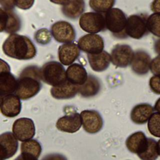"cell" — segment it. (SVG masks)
I'll use <instances>...</instances> for the list:
<instances>
[{
	"mask_svg": "<svg viewBox=\"0 0 160 160\" xmlns=\"http://www.w3.org/2000/svg\"><path fill=\"white\" fill-rule=\"evenodd\" d=\"M2 49L8 57L18 60H29L34 58L37 52L36 46L27 36L11 34L4 41Z\"/></svg>",
	"mask_w": 160,
	"mask_h": 160,
	"instance_id": "cell-1",
	"label": "cell"
},
{
	"mask_svg": "<svg viewBox=\"0 0 160 160\" xmlns=\"http://www.w3.org/2000/svg\"><path fill=\"white\" fill-rule=\"evenodd\" d=\"M15 94L20 99L27 100L36 96L42 87L41 69L37 66H28L21 72Z\"/></svg>",
	"mask_w": 160,
	"mask_h": 160,
	"instance_id": "cell-2",
	"label": "cell"
},
{
	"mask_svg": "<svg viewBox=\"0 0 160 160\" xmlns=\"http://www.w3.org/2000/svg\"><path fill=\"white\" fill-rule=\"evenodd\" d=\"M41 72L42 81L52 87L61 85L68 80L66 71L59 62L51 61L46 62L41 68Z\"/></svg>",
	"mask_w": 160,
	"mask_h": 160,
	"instance_id": "cell-3",
	"label": "cell"
},
{
	"mask_svg": "<svg viewBox=\"0 0 160 160\" xmlns=\"http://www.w3.org/2000/svg\"><path fill=\"white\" fill-rule=\"evenodd\" d=\"M127 18L124 12L119 8H112L105 14L106 28L115 37L125 38Z\"/></svg>",
	"mask_w": 160,
	"mask_h": 160,
	"instance_id": "cell-4",
	"label": "cell"
},
{
	"mask_svg": "<svg viewBox=\"0 0 160 160\" xmlns=\"http://www.w3.org/2000/svg\"><path fill=\"white\" fill-rule=\"evenodd\" d=\"M79 24L84 31L89 34H96L105 29V16L96 12H85L80 16Z\"/></svg>",
	"mask_w": 160,
	"mask_h": 160,
	"instance_id": "cell-5",
	"label": "cell"
},
{
	"mask_svg": "<svg viewBox=\"0 0 160 160\" xmlns=\"http://www.w3.org/2000/svg\"><path fill=\"white\" fill-rule=\"evenodd\" d=\"M147 19L144 14H132L127 18L126 33L128 36L139 39L148 31Z\"/></svg>",
	"mask_w": 160,
	"mask_h": 160,
	"instance_id": "cell-6",
	"label": "cell"
},
{
	"mask_svg": "<svg viewBox=\"0 0 160 160\" xmlns=\"http://www.w3.org/2000/svg\"><path fill=\"white\" fill-rule=\"evenodd\" d=\"M12 131L18 140L24 142L32 139L36 133V128L31 118H21L14 122Z\"/></svg>",
	"mask_w": 160,
	"mask_h": 160,
	"instance_id": "cell-7",
	"label": "cell"
},
{
	"mask_svg": "<svg viewBox=\"0 0 160 160\" xmlns=\"http://www.w3.org/2000/svg\"><path fill=\"white\" fill-rule=\"evenodd\" d=\"M51 32L54 39L61 43H71L76 39V31L69 22L59 21L54 23L51 28Z\"/></svg>",
	"mask_w": 160,
	"mask_h": 160,
	"instance_id": "cell-8",
	"label": "cell"
},
{
	"mask_svg": "<svg viewBox=\"0 0 160 160\" xmlns=\"http://www.w3.org/2000/svg\"><path fill=\"white\" fill-rule=\"evenodd\" d=\"M18 80L10 71L9 64L1 59L0 68V94L1 96L16 92Z\"/></svg>",
	"mask_w": 160,
	"mask_h": 160,
	"instance_id": "cell-9",
	"label": "cell"
},
{
	"mask_svg": "<svg viewBox=\"0 0 160 160\" xmlns=\"http://www.w3.org/2000/svg\"><path fill=\"white\" fill-rule=\"evenodd\" d=\"M134 54V52L130 46L118 44L111 50V62L116 67L126 68L131 65Z\"/></svg>",
	"mask_w": 160,
	"mask_h": 160,
	"instance_id": "cell-10",
	"label": "cell"
},
{
	"mask_svg": "<svg viewBox=\"0 0 160 160\" xmlns=\"http://www.w3.org/2000/svg\"><path fill=\"white\" fill-rule=\"evenodd\" d=\"M1 32H6L10 34L18 31L21 27L19 17L12 9L0 8Z\"/></svg>",
	"mask_w": 160,
	"mask_h": 160,
	"instance_id": "cell-11",
	"label": "cell"
},
{
	"mask_svg": "<svg viewBox=\"0 0 160 160\" xmlns=\"http://www.w3.org/2000/svg\"><path fill=\"white\" fill-rule=\"evenodd\" d=\"M84 130L89 134L100 131L103 126V119L100 113L93 109L83 110L80 113Z\"/></svg>",
	"mask_w": 160,
	"mask_h": 160,
	"instance_id": "cell-12",
	"label": "cell"
},
{
	"mask_svg": "<svg viewBox=\"0 0 160 160\" xmlns=\"http://www.w3.org/2000/svg\"><path fill=\"white\" fill-rule=\"evenodd\" d=\"M80 50L88 54H98L103 51L104 43L102 38L97 34H87L78 41Z\"/></svg>",
	"mask_w": 160,
	"mask_h": 160,
	"instance_id": "cell-13",
	"label": "cell"
},
{
	"mask_svg": "<svg viewBox=\"0 0 160 160\" xmlns=\"http://www.w3.org/2000/svg\"><path fill=\"white\" fill-rule=\"evenodd\" d=\"M21 101L14 94L1 96L0 111L1 114L8 118L17 116L21 111Z\"/></svg>",
	"mask_w": 160,
	"mask_h": 160,
	"instance_id": "cell-14",
	"label": "cell"
},
{
	"mask_svg": "<svg viewBox=\"0 0 160 160\" xmlns=\"http://www.w3.org/2000/svg\"><path fill=\"white\" fill-rule=\"evenodd\" d=\"M18 140L11 132H5L0 135V155L1 160L12 157L18 149Z\"/></svg>",
	"mask_w": 160,
	"mask_h": 160,
	"instance_id": "cell-15",
	"label": "cell"
},
{
	"mask_svg": "<svg viewBox=\"0 0 160 160\" xmlns=\"http://www.w3.org/2000/svg\"><path fill=\"white\" fill-rule=\"evenodd\" d=\"M81 126V117L78 112H74L61 117L58 119L56 124L59 131L68 133H74L78 131Z\"/></svg>",
	"mask_w": 160,
	"mask_h": 160,
	"instance_id": "cell-16",
	"label": "cell"
},
{
	"mask_svg": "<svg viewBox=\"0 0 160 160\" xmlns=\"http://www.w3.org/2000/svg\"><path fill=\"white\" fill-rule=\"evenodd\" d=\"M150 55L144 50H137L131 64L132 71L138 75H144L150 70L151 62Z\"/></svg>",
	"mask_w": 160,
	"mask_h": 160,
	"instance_id": "cell-17",
	"label": "cell"
},
{
	"mask_svg": "<svg viewBox=\"0 0 160 160\" xmlns=\"http://www.w3.org/2000/svg\"><path fill=\"white\" fill-rule=\"evenodd\" d=\"M62 6L63 14L68 18L75 19L82 14L85 8V2L82 0H65L52 1Z\"/></svg>",
	"mask_w": 160,
	"mask_h": 160,
	"instance_id": "cell-18",
	"label": "cell"
},
{
	"mask_svg": "<svg viewBox=\"0 0 160 160\" xmlns=\"http://www.w3.org/2000/svg\"><path fill=\"white\" fill-rule=\"evenodd\" d=\"M79 55L80 49L78 44L74 42L63 44L58 48V58L62 65L69 66Z\"/></svg>",
	"mask_w": 160,
	"mask_h": 160,
	"instance_id": "cell-19",
	"label": "cell"
},
{
	"mask_svg": "<svg viewBox=\"0 0 160 160\" xmlns=\"http://www.w3.org/2000/svg\"><path fill=\"white\" fill-rule=\"evenodd\" d=\"M148 144V138L142 131H137L131 134L126 140L127 149L138 156L142 154Z\"/></svg>",
	"mask_w": 160,
	"mask_h": 160,
	"instance_id": "cell-20",
	"label": "cell"
},
{
	"mask_svg": "<svg viewBox=\"0 0 160 160\" xmlns=\"http://www.w3.org/2000/svg\"><path fill=\"white\" fill-rule=\"evenodd\" d=\"M154 109L149 104L141 103L132 109L130 114L131 121L136 124H144L148 122L154 113Z\"/></svg>",
	"mask_w": 160,
	"mask_h": 160,
	"instance_id": "cell-21",
	"label": "cell"
},
{
	"mask_svg": "<svg viewBox=\"0 0 160 160\" xmlns=\"http://www.w3.org/2000/svg\"><path fill=\"white\" fill-rule=\"evenodd\" d=\"M79 86L67 80L64 83L51 89V96L57 99H68L74 98L79 92Z\"/></svg>",
	"mask_w": 160,
	"mask_h": 160,
	"instance_id": "cell-22",
	"label": "cell"
},
{
	"mask_svg": "<svg viewBox=\"0 0 160 160\" xmlns=\"http://www.w3.org/2000/svg\"><path fill=\"white\" fill-rule=\"evenodd\" d=\"M87 58L91 69L96 72L106 70L111 62V54L105 51L98 54H88Z\"/></svg>",
	"mask_w": 160,
	"mask_h": 160,
	"instance_id": "cell-23",
	"label": "cell"
},
{
	"mask_svg": "<svg viewBox=\"0 0 160 160\" xmlns=\"http://www.w3.org/2000/svg\"><path fill=\"white\" fill-rule=\"evenodd\" d=\"M66 77L71 83L81 86L86 81L88 74L83 66L78 63H73L67 68Z\"/></svg>",
	"mask_w": 160,
	"mask_h": 160,
	"instance_id": "cell-24",
	"label": "cell"
},
{
	"mask_svg": "<svg viewBox=\"0 0 160 160\" xmlns=\"http://www.w3.org/2000/svg\"><path fill=\"white\" fill-rule=\"evenodd\" d=\"M41 144L36 139L22 142L21 144V154L28 160H38L41 154Z\"/></svg>",
	"mask_w": 160,
	"mask_h": 160,
	"instance_id": "cell-25",
	"label": "cell"
},
{
	"mask_svg": "<svg viewBox=\"0 0 160 160\" xmlns=\"http://www.w3.org/2000/svg\"><path fill=\"white\" fill-rule=\"evenodd\" d=\"M100 89L101 84L99 79L92 74H89L85 83L79 86V93L82 97L90 98L96 96Z\"/></svg>",
	"mask_w": 160,
	"mask_h": 160,
	"instance_id": "cell-26",
	"label": "cell"
},
{
	"mask_svg": "<svg viewBox=\"0 0 160 160\" xmlns=\"http://www.w3.org/2000/svg\"><path fill=\"white\" fill-rule=\"evenodd\" d=\"M159 156L158 142L154 139L149 138L146 150L138 156L141 160H156Z\"/></svg>",
	"mask_w": 160,
	"mask_h": 160,
	"instance_id": "cell-27",
	"label": "cell"
},
{
	"mask_svg": "<svg viewBox=\"0 0 160 160\" xmlns=\"http://www.w3.org/2000/svg\"><path fill=\"white\" fill-rule=\"evenodd\" d=\"M115 2L114 0H90L89 4L95 12L106 14L112 8Z\"/></svg>",
	"mask_w": 160,
	"mask_h": 160,
	"instance_id": "cell-28",
	"label": "cell"
},
{
	"mask_svg": "<svg viewBox=\"0 0 160 160\" xmlns=\"http://www.w3.org/2000/svg\"><path fill=\"white\" fill-rule=\"evenodd\" d=\"M147 28L151 34L160 38V14L153 13L148 17Z\"/></svg>",
	"mask_w": 160,
	"mask_h": 160,
	"instance_id": "cell-29",
	"label": "cell"
},
{
	"mask_svg": "<svg viewBox=\"0 0 160 160\" xmlns=\"http://www.w3.org/2000/svg\"><path fill=\"white\" fill-rule=\"evenodd\" d=\"M148 129L151 134L160 138V113L154 112L148 122Z\"/></svg>",
	"mask_w": 160,
	"mask_h": 160,
	"instance_id": "cell-30",
	"label": "cell"
},
{
	"mask_svg": "<svg viewBox=\"0 0 160 160\" xmlns=\"http://www.w3.org/2000/svg\"><path fill=\"white\" fill-rule=\"evenodd\" d=\"M51 32L47 28H42L38 30L35 34L34 38L36 41L41 45H46L51 41Z\"/></svg>",
	"mask_w": 160,
	"mask_h": 160,
	"instance_id": "cell-31",
	"label": "cell"
},
{
	"mask_svg": "<svg viewBox=\"0 0 160 160\" xmlns=\"http://www.w3.org/2000/svg\"><path fill=\"white\" fill-rule=\"evenodd\" d=\"M149 87L151 90L156 94H160V77L152 76L149 79Z\"/></svg>",
	"mask_w": 160,
	"mask_h": 160,
	"instance_id": "cell-32",
	"label": "cell"
},
{
	"mask_svg": "<svg viewBox=\"0 0 160 160\" xmlns=\"http://www.w3.org/2000/svg\"><path fill=\"white\" fill-rule=\"evenodd\" d=\"M150 71L154 76L160 77V55L157 56L151 60Z\"/></svg>",
	"mask_w": 160,
	"mask_h": 160,
	"instance_id": "cell-33",
	"label": "cell"
},
{
	"mask_svg": "<svg viewBox=\"0 0 160 160\" xmlns=\"http://www.w3.org/2000/svg\"><path fill=\"white\" fill-rule=\"evenodd\" d=\"M15 6H17L18 8L26 10L29 8H31L33 4L34 3V1L33 0H29V1H25V0H15Z\"/></svg>",
	"mask_w": 160,
	"mask_h": 160,
	"instance_id": "cell-34",
	"label": "cell"
},
{
	"mask_svg": "<svg viewBox=\"0 0 160 160\" xmlns=\"http://www.w3.org/2000/svg\"><path fill=\"white\" fill-rule=\"evenodd\" d=\"M42 160H68L66 157L59 153H52L43 157Z\"/></svg>",
	"mask_w": 160,
	"mask_h": 160,
	"instance_id": "cell-35",
	"label": "cell"
},
{
	"mask_svg": "<svg viewBox=\"0 0 160 160\" xmlns=\"http://www.w3.org/2000/svg\"><path fill=\"white\" fill-rule=\"evenodd\" d=\"M150 8L152 12L160 14V0L153 1L151 4Z\"/></svg>",
	"mask_w": 160,
	"mask_h": 160,
	"instance_id": "cell-36",
	"label": "cell"
},
{
	"mask_svg": "<svg viewBox=\"0 0 160 160\" xmlns=\"http://www.w3.org/2000/svg\"><path fill=\"white\" fill-rule=\"evenodd\" d=\"M0 4H1V7L6 9H13L15 6L14 1H0Z\"/></svg>",
	"mask_w": 160,
	"mask_h": 160,
	"instance_id": "cell-37",
	"label": "cell"
},
{
	"mask_svg": "<svg viewBox=\"0 0 160 160\" xmlns=\"http://www.w3.org/2000/svg\"><path fill=\"white\" fill-rule=\"evenodd\" d=\"M154 49L158 55H160V39L155 41L154 44Z\"/></svg>",
	"mask_w": 160,
	"mask_h": 160,
	"instance_id": "cell-38",
	"label": "cell"
},
{
	"mask_svg": "<svg viewBox=\"0 0 160 160\" xmlns=\"http://www.w3.org/2000/svg\"><path fill=\"white\" fill-rule=\"evenodd\" d=\"M154 111L160 113V98L156 101V102L154 104Z\"/></svg>",
	"mask_w": 160,
	"mask_h": 160,
	"instance_id": "cell-39",
	"label": "cell"
},
{
	"mask_svg": "<svg viewBox=\"0 0 160 160\" xmlns=\"http://www.w3.org/2000/svg\"><path fill=\"white\" fill-rule=\"evenodd\" d=\"M14 160H28V159L27 158H26L24 156H23L22 154H20Z\"/></svg>",
	"mask_w": 160,
	"mask_h": 160,
	"instance_id": "cell-40",
	"label": "cell"
},
{
	"mask_svg": "<svg viewBox=\"0 0 160 160\" xmlns=\"http://www.w3.org/2000/svg\"><path fill=\"white\" fill-rule=\"evenodd\" d=\"M158 152H159V155L160 156V139L158 141Z\"/></svg>",
	"mask_w": 160,
	"mask_h": 160,
	"instance_id": "cell-41",
	"label": "cell"
}]
</instances>
